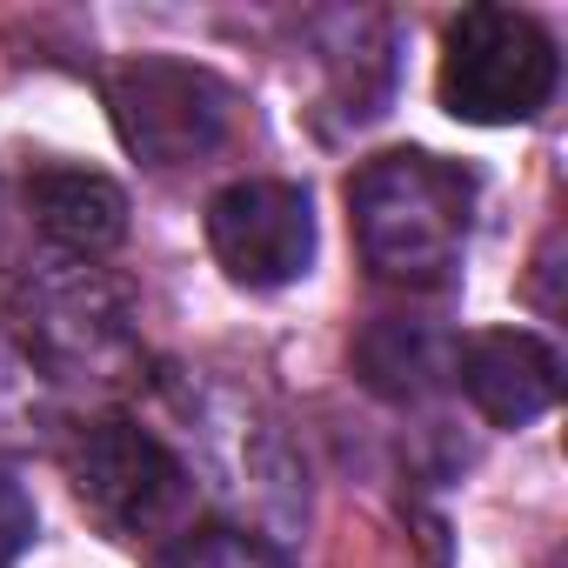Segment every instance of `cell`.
<instances>
[{"label": "cell", "instance_id": "6da1fadb", "mask_svg": "<svg viewBox=\"0 0 568 568\" xmlns=\"http://www.w3.org/2000/svg\"><path fill=\"white\" fill-rule=\"evenodd\" d=\"M348 207H355V234L362 254L382 281H408V288H435L448 281V267L468 247V221H475V181L422 148L382 154L348 181Z\"/></svg>", "mask_w": 568, "mask_h": 568}, {"label": "cell", "instance_id": "7a4b0ae2", "mask_svg": "<svg viewBox=\"0 0 568 568\" xmlns=\"http://www.w3.org/2000/svg\"><path fill=\"white\" fill-rule=\"evenodd\" d=\"M561 54L515 8H468L442 34V108L475 128L535 121L555 101Z\"/></svg>", "mask_w": 568, "mask_h": 568}, {"label": "cell", "instance_id": "3957f363", "mask_svg": "<svg viewBox=\"0 0 568 568\" xmlns=\"http://www.w3.org/2000/svg\"><path fill=\"white\" fill-rule=\"evenodd\" d=\"M108 108H114L128 154H141L148 168H194L201 154L227 141V121H234L227 81H214L194 61H161V54L114 68Z\"/></svg>", "mask_w": 568, "mask_h": 568}, {"label": "cell", "instance_id": "277c9868", "mask_svg": "<svg viewBox=\"0 0 568 568\" xmlns=\"http://www.w3.org/2000/svg\"><path fill=\"white\" fill-rule=\"evenodd\" d=\"M81 501L114 528V535H154L181 515L187 501V468L168 455L161 435H148L128 415H101L74 435L68 448Z\"/></svg>", "mask_w": 568, "mask_h": 568}, {"label": "cell", "instance_id": "5b68a950", "mask_svg": "<svg viewBox=\"0 0 568 568\" xmlns=\"http://www.w3.org/2000/svg\"><path fill=\"white\" fill-rule=\"evenodd\" d=\"M207 247L241 288H288L315 261V207L295 181H234L207 201Z\"/></svg>", "mask_w": 568, "mask_h": 568}, {"label": "cell", "instance_id": "8992f818", "mask_svg": "<svg viewBox=\"0 0 568 568\" xmlns=\"http://www.w3.org/2000/svg\"><path fill=\"white\" fill-rule=\"evenodd\" d=\"M455 382L468 388V402L481 408V422L495 428H528L535 415L555 408L561 395V362L541 335L528 328H488L455 342Z\"/></svg>", "mask_w": 568, "mask_h": 568}, {"label": "cell", "instance_id": "52a82bcc", "mask_svg": "<svg viewBox=\"0 0 568 568\" xmlns=\"http://www.w3.org/2000/svg\"><path fill=\"white\" fill-rule=\"evenodd\" d=\"M28 214L74 261H94V254L121 247V234H128V194L88 168H41L28 181Z\"/></svg>", "mask_w": 568, "mask_h": 568}, {"label": "cell", "instance_id": "ba28073f", "mask_svg": "<svg viewBox=\"0 0 568 568\" xmlns=\"http://www.w3.org/2000/svg\"><path fill=\"white\" fill-rule=\"evenodd\" d=\"M355 368L375 395L388 402H422L428 388H442L455 375V342L428 322H375L355 342Z\"/></svg>", "mask_w": 568, "mask_h": 568}, {"label": "cell", "instance_id": "9c48e42d", "mask_svg": "<svg viewBox=\"0 0 568 568\" xmlns=\"http://www.w3.org/2000/svg\"><path fill=\"white\" fill-rule=\"evenodd\" d=\"M154 568H288V555L247 528H194V535L168 541L154 555Z\"/></svg>", "mask_w": 568, "mask_h": 568}, {"label": "cell", "instance_id": "30bf717a", "mask_svg": "<svg viewBox=\"0 0 568 568\" xmlns=\"http://www.w3.org/2000/svg\"><path fill=\"white\" fill-rule=\"evenodd\" d=\"M34 495H28V481L0 462V568H14L21 555H28V541H34Z\"/></svg>", "mask_w": 568, "mask_h": 568}]
</instances>
